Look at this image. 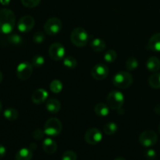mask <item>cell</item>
Here are the masks:
<instances>
[{"label":"cell","instance_id":"obj_1","mask_svg":"<svg viewBox=\"0 0 160 160\" xmlns=\"http://www.w3.org/2000/svg\"><path fill=\"white\" fill-rule=\"evenodd\" d=\"M16 23V17L11 9H0V32L2 34H10Z\"/></svg>","mask_w":160,"mask_h":160},{"label":"cell","instance_id":"obj_2","mask_svg":"<svg viewBox=\"0 0 160 160\" xmlns=\"http://www.w3.org/2000/svg\"><path fill=\"white\" fill-rule=\"evenodd\" d=\"M88 34L82 28H75L70 34L71 42L77 47H84L88 42Z\"/></svg>","mask_w":160,"mask_h":160},{"label":"cell","instance_id":"obj_3","mask_svg":"<svg viewBox=\"0 0 160 160\" xmlns=\"http://www.w3.org/2000/svg\"><path fill=\"white\" fill-rule=\"evenodd\" d=\"M112 83L116 87L119 88H127L132 84L133 77L128 72H119L113 77Z\"/></svg>","mask_w":160,"mask_h":160},{"label":"cell","instance_id":"obj_4","mask_svg":"<svg viewBox=\"0 0 160 160\" xmlns=\"http://www.w3.org/2000/svg\"><path fill=\"white\" fill-rule=\"evenodd\" d=\"M62 123L57 118H51L48 120L44 127L45 134L48 136H51V137L59 135L62 131Z\"/></svg>","mask_w":160,"mask_h":160},{"label":"cell","instance_id":"obj_5","mask_svg":"<svg viewBox=\"0 0 160 160\" xmlns=\"http://www.w3.org/2000/svg\"><path fill=\"white\" fill-rule=\"evenodd\" d=\"M107 103L112 109H120L124 104V95L119 91H112L109 94Z\"/></svg>","mask_w":160,"mask_h":160},{"label":"cell","instance_id":"obj_6","mask_svg":"<svg viewBox=\"0 0 160 160\" xmlns=\"http://www.w3.org/2000/svg\"><path fill=\"white\" fill-rule=\"evenodd\" d=\"M62 21L57 17H52L48 19L45 23L44 29L45 33L50 36L57 34L62 30Z\"/></svg>","mask_w":160,"mask_h":160},{"label":"cell","instance_id":"obj_7","mask_svg":"<svg viewBox=\"0 0 160 160\" xmlns=\"http://www.w3.org/2000/svg\"><path fill=\"white\" fill-rule=\"evenodd\" d=\"M139 142L141 145L146 148H150L156 145L158 142V136L155 131L147 130L143 131L139 136Z\"/></svg>","mask_w":160,"mask_h":160},{"label":"cell","instance_id":"obj_8","mask_svg":"<svg viewBox=\"0 0 160 160\" xmlns=\"http://www.w3.org/2000/svg\"><path fill=\"white\" fill-rule=\"evenodd\" d=\"M17 76L22 81H26L30 78L33 73V66L28 62H20L17 67Z\"/></svg>","mask_w":160,"mask_h":160},{"label":"cell","instance_id":"obj_9","mask_svg":"<svg viewBox=\"0 0 160 160\" xmlns=\"http://www.w3.org/2000/svg\"><path fill=\"white\" fill-rule=\"evenodd\" d=\"M84 140L89 145H95L102 140V134L98 128H90L84 134Z\"/></svg>","mask_w":160,"mask_h":160},{"label":"cell","instance_id":"obj_10","mask_svg":"<svg viewBox=\"0 0 160 160\" xmlns=\"http://www.w3.org/2000/svg\"><path fill=\"white\" fill-rule=\"evenodd\" d=\"M65 53V48L62 44L59 42H55L52 44L48 48L49 56L55 61H59L63 59Z\"/></svg>","mask_w":160,"mask_h":160},{"label":"cell","instance_id":"obj_11","mask_svg":"<svg viewBox=\"0 0 160 160\" xmlns=\"http://www.w3.org/2000/svg\"><path fill=\"white\" fill-rule=\"evenodd\" d=\"M34 27V19L31 16H24L19 20L17 28L22 33H28L31 31Z\"/></svg>","mask_w":160,"mask_h":160},{"label":"cell","instance_id":"obj_12","mask_svg":"<svg viewBox=\"0 0 160 160\" xmlns=\"http://www.w3.org/2000/svg\"><path fill=\"white\" fill-rule=\"evenodd\" d=\"M109 75V68L104 63H98L95 65L92 70V76L97 81H102L107 78Z\"/></svg>","mask_w":160,"mask_h":160},{"label":"cell","instance_id":"obj_13","mask_svg":"<svg viewBox=\"0 0 160 160\" xmlns=\"http://www.w3.org/2000/svg\"><path fill=\"white\" fill-rule=\"evenodd\" d=\"M48 92L46 90L43 88H39L34 91L31 95V100L34 104H41L44 102L48 98Z\"/></svg>","mask_w":160,"mask_h":160},{"label":"cell","instance_id":"obj_14","mask_svg":"<svg viewBox=\"0 0 160 160\" xmlns=\"http://www.w3.org/2000/svg\"><path fill=\"white\" fill-rule=\"evenodd\" d=\"M42 148L45 153L52 155L56 152L57 150V144L52 138H47L44 139L43 142H42Z\"/></svg>","mask_w":160,"mask_h":160},{"label":"cell","instance_id":"obj_15","mask_svg":"<svg viewBox=\"0 0 160 160\" xmlns=\"http://www.w3.org/2000/svg\"><path fill=\"white\" fill-rule=\"evenodd\" d=\"M147 48L154 52H160V33L155 34L148 41Z\"/></svg>","mask_w":160,"mask_h":160},{"label":"cell","instance_id":"obj_16","mask_svg":"<svg viewBox=\"0 0 160 160\" xmlns=\"http://www.w3.org/2000/svg\"><path fill=\"white\" fill-rule=\"evenodd\" d=\"M33 157L32 150L31 148H22L19 150L15 156L16 160H31Z\"/></svg>","mask_w":160,"mask_h":160},{"label":"cell","instance_id":"obj_17","mask_svg":"<svg viewBox=\"0 0 160 160\" xmlns=\"http://www.w3.org/2000/svg\"><path fill=\"white\" fill-rule=\"evenodd\" d=\"M46 109L51 113H57L60 110L61 104L56 98H49L46 102Z\"/></svg>","mask_w":160,"mask_h":160},{"label":"cell","instance_id":"obj_18","mask_svg":"<svg viewBox=\"0 0 160 160\" xmlns=\"http://www.w3.org/2000/svg\"><path fill=\"white\" fill-rule=\"evenodd\" d=\"M146 67L149 71L151 72H157L160 69V60L156 56H152L150 57L149 59L147 60Z\"/></svg>","mask_w":160,"mask_h":160},{"label":"cell","instance_id":"obj_19","mask_svg":"<svg viewBox=\"0 0 160 160\" xmlns=\"http://www.w3.org/2000/svg\"><path fill=\"white\" fill-rule=\"evenodd\" d=\"M95 112L98 117H106L109 112V108L104 103H98L95 107Z\"/></svg>","mask_w":160,"mask_h":160},{"label":"cell","instance_id":"obj_20","mask_svg":"<svg viewBox=\"0 0 160 160\" xmlns=\"http://www.w3.org/2000/svg\"><path fill=\"white\" fill-rule=\"evenodd\" d=\"M91 47L94 51L98 52L104 51L106 47V44L101 38H95L91 42Z\"/></svg>","mask_w":160,"mask_h":160},{"label":"cell","instance_id":"obj_21","mask_svg":"<svg viewBox=\"0 0 160 160\" xmlns=\"http://www.w3.org/2000/svg\"><path fill=\"white\" fill-rule=\"evenodd\" d=\"M3 116H4L5 119L9 121H13L18 118V111L14 108H8L6 110L3 112Z\"/></svg>","mask_w":160,"mask_h":160},{"label":"cell","instance_id":"obj_22","mask_svg":"<svg viewBox=\"0 0 160 160\" xmlns=\"http://www.w3.org/2000/svg\"><path fill=\"white\" fill-rule=\"evenodd\" d=\"M148 83L152 88L155 89L160 88V73H156L151 75L148 79Z\"/></svg>","mask_w":160,"mask_h":160},{"label":"cell","instance_id":"obj_23","mask_svg":"<svg viewBox=\"0 0 160 160\" xmlns=\"http://www.w3.org/2000/svg\"><path fill=\"white\" fill-rule=\"evenodd\" d=\"M104 133L107 135H112L114 134L118 130V126L114 122H109V123H106L104 127Z\"/></svg>","mask_w":160,"mask_h":160},{"label":"cell","instance_id":"obj_24","mask_svg":"<svg viewBox=\"0 0 160 160\" xmlns=\"http://www.w3.org/2000/svg\"><path fill=\"white\" fill-rule=\"evenodd\" d=\"M50 90L53 93L59 94L62 90V83L59 80H53L50 84Z\"/></svg>","mask_w":160,"mask_h":160},{"label":"cell","instance_id":"obj_25","mask_svg":"<svg viewBox=\"0 0 160 160\" xmlns=\"http://www.w3.org/2000/svg\"><path fill=\"white\" fill-rule=\"evenodd\" d=\"M63 65L68 69H74L77 67L78 62H77V59L73 56H67L64 59Z\"/></svg>","mask_w":160,"mask_h":160},{"label":"cell","instance_id":"obj_26","mask_svg":"<svg viewBox=\"0 0 160 160\" xmlns=\"http://www.w3.org/2000/svg\"><path fill=\"white\" fill-rule=\"evenodd\" d=\"M31 64L34 67L40 68L45 64V58L40 55H36L33 57L32 60H31Z\"/></svg>","mask_w":160,"mask_h":160},{"label":"cell","instance_id":"obj_27","mask_svg":"<svg viewBox=\"0 0 160 160\" xmlns=\"http://www.w3.org/2000/svg\"><path fill=\"white\" fill-rule=\"evenodd\" d=\"M117 58V54L114 50L109 49L105 53L104 59L107 62H115Z\"/></svg>","mask_w":160,"mask_h":160},{"label":"cell","instance_id":"obj_28","mask_svg":"<svg viewBox=\"0 0 160 160\" xmlns=\"http://www.w3.org/2000/svg\"><path fill=\"white\" fill-rule=\"evenodd\" d=\"M125 65H126V68L128 70H130V71H131V70H134L138 68V61L135 58L131 57L127 60Z\"/></svg>","mask_w":160,"mask_h":160},{"label":"cell","instance_id":"obj_29","mask_svg":"<svg viewBox=\"0 0 160 160\" xmlns=\"http://www.w3.org/2000/svg\"><path fill=\"white\" fill-rule=\"evenodd\" d=\"M78 159V156H77L76 152L73 151H66L65 152L62 154L61 160H77Z\"/></svg>","mask_w":160,"mask_h":160},{"label":"cell","instance_id":"obj_30","mask_svg":"<svg viewBox=\"0 0 160 160\" xmlns=\"http://www.w3.org/2000/svg\"><path fill=\"white\" fill-rule=\"evenodd\" d=\"M45 36L43 34L42 31H37V32L34 33V36H33V41H34V43L36 44H42V42L45 41Z\"/></svg>","mask_w":160,"mask_h":160},{"label":"cell","instance_id":"obj_31","mask_svg":"<svg viewBox=\"0 0 160 160\" xmlns=\"http://www.w3.org/2000/svg\"><path fill=\"white\" fill-rule=\"evenodd\" d=\"M22 4L28 8H34L38 6L41 0H21Z\"/></svg>","mask_w":160,"mask_h":160},{"label":"cell","instance_id":"obj_32","mask_svg":"<svg viewBox=\"0 0 160 160\" xmlns=\"http://www.w3.org/2000/svg\"><path fill=\"white\" fill-rule=\"evenodd\" d=\"M8 41L12 45H20L22 42V38L18 34H11L8 37Z\"/></svg>","mask_w":160,"mask_h":160},{"label":"cell","instance_id":"obj_33","mask_svg":"<svg viewBox=\"0 0 160 160\" xmlns=\"http://www.w3.org/2000/svg\"><path fill=\"white\" fill-rule=\"evenodd\" d=\"M45 131L44 130L42 131V129H37L34 131L33 133V138H34L35 140H41L44 138V135H45Z\"/></svg>","mask_w":160,"mask_h":160},{"label":"cell","instance_id":"obj_34","mask_svg":"<svg viewBox=\"0 0 160 160\" xmlns=\"http://www.w3.org/2000/svg\"><path fill=\"white\" fill-rule=\"evenodd\" d=\"M145 157H146L147 159L153 160V159H155V158L156 157V152L154 149L149 148V149H148L145 151Z\"/></svg>","mask_w":160,"mask_h":160},{"label":"cell","instance_id":"obj_35","mask_svg":"<svg viewBox=\"0 0 160 160\" xmlns=\"http://www.w3.org/2000/svg\"><path fill=\"white\" fill-rule=\"evenodd\" d=\"M6 154V148L4 145H0V159H2Z\"/></svg>","mask_w":160,"mask_h":160},{"label":"cell","instance_id":"obj_36","mask_svg":"<svg viewBox=\"0 0 160 160\" xmlns=\"http://www.w3.org/2000/svg\"><path fill=\"white\" fill-rule=\"evenodd\" d=\"M9 2H10V0H0V3L2 5H4V6H6V5L9 4Z\"/></svg>","mask_w":160,"mask_h":160},{"label":"cell","instance_id":"obj_37","mask_svg":"<svg viewBox=\"0 0 160 160\" xmlns=\"http://www.w3.org/2000/svg\"><path fill=\"white\" fill-rule=\"evenodd\" d=\"M37 148V145H36V144H34V143H31V145H30V148H31V150H34L35 149V148Z\"/></svg>","mask_w":160,"mask_h":160},{"label":"cell","instance_id":"obj_38","mask_svg":"<svg viewBox=\"0 0 160 160\" xmlns=\"http://www.w3.org/2000/svg\"><path fill=\"white\" fill-rule=\"evenodd\" d=\"M155 111H156V113L159 114V115H160V104L158 105V106H156V109H155Z\"/></svg>","mask_w":160,"mask_h":160},{"label":"cell","instance_id":"obj_39","mask_svg":"<svg viewBox=\"0 0 160 160\" xmlns=\"http://www.w3.org/2000/svg\"><path fill=\"white\" fill-rule=\"evenodd\" d=\"M113 160H126V159L123 157H117V158H116V159H114Z\"/></svg>","mask_w":160,"mask_h":160},{"label":"cell","instance_id":"obj_40","mask_svg":"<svg viewBox=\"0 0 160 160\" xmlns=\"http://www.w3.org/2000/svg\"><path fill=\"white\" fill-rule=\"evenodd\" d=\"M2 78H3L2 73V72L0 71V83H1L2 81Z\"/></svg>","mask_w":160,"mask_h":160},{"label":"cell","instance_id":"obj_41","mask_svg":"<svg viewBox=\"0 0 160 160\" xmlns=\"http://www.w3.org/2000/svg\"><path fill=\"white\" fill-rule=\"evenodd\" d=\"M2 102H1V101H0V112H1V111H2Z\"/></svg>","mask_w":160,"mask_h":160},{"label":"cell","instance_id":"obj_42","mask_svg":"<svg viewBox=\"0 0 160 160\" xmlns=\"http://www.w3.org/2000/svg\"><path fill=\"white\" fill-rule=\"evenodd\" d=\"M159 132H160V123H159Z\"/></svg>","mask_w":160,"mask_h":160}]
</instances>
